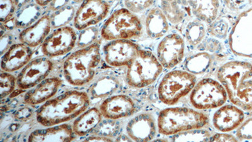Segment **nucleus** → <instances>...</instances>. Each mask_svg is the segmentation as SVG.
Returning a JSON list of instances; mask_svg holds the SVG:
<instances>
[{
	"label": "nucleus",
	"instance_id": "4c0bfd02",
	"mask_svg": "<svg viewBox=\"0 0 252 142\" xmlns=\"http://www.w3.org/2000/svg\"><path fill=\"white\" fill-rule=\"evenodd\" d=\"M238 140L233 135L225 132L218 133L211 137L209 142H237Z\"/></svg>",
	"mask_w": 252,
	"mask_h": 142
},
{
	"label": "nucleus",
	"instance_id": "a18cd8bd",
	"mask_svg": "<svg viewBox=\"0 0 252 142\" xmlns=\"http://www.w3.org/2000/svg\"><path fill=\"white\" fill-rule=\"evenodd\" d=\"M117 141H123V142H127V141H132L131 139H130L129 136H126L125 135H121L120 137H118V139H116Z\"/></svg>",
	"mask_w": 252,
	"mask_h": 142
},
{
	"label": "nucleus",
	"instance_id": "4468645a",
	"mask_svg": "<svg viewBox=\"0 0 252 142\" xmlns=\"http://www.w3.org/2000/svg\"><path fill=\"white\" fill-rule=\"evenodd\" d=\"M185 55V41L177 33L164 36L157 49V57L162 66L172 69L180 64Z\"/></svg>",
	"mask_w": 252,
	"mask_h": 142
},
{
	"label": "nucleus",
	"instance_id": "4be33fe9",
	"mask_svg": "<svg viewBox=\"0 0 252 142\" xmlns=\"http://www.w3.org/2000/svg\"><path fill=\"white\" fill-rule=\"evenodd\" d=\"M76 135L73 126L69 124L48 126L44 129L33 131L29 135V142H71L75 141Z\"/></svg>",
	"mask_w": 252,
	"mask_h": 142
},
{
	"label": "nucleus",
	"instance_id": "c85d7f7f",
	"mask_svg": "<svg viewBox=\"0 0 252 142\" xmlns=\"http://www.w3.org/2000/svg\"><path fill=\"white\" fill-rule=\"evenodd\" d=\"M211 136L209 131L199 128L171 135L169 140L172 142H209Z\"/></svg>",
	"mask_w": 252,
	"mask_h": 142
},
{
	"label": "nucleus",
	"instance_id": "423d86ee",
	"mask_svg": "<svg viewBox=\"0 0 252 142\" xmlns=\"http://www.w3.org/2000/svg\"><path fill=\"white\" fill-rule=\"evenodd\" d=\"M143 26L136 13L126 8L118 9L108 17L100 29V36L106 41L132 40L140 37Z\"/></svg>",
	"mask_w": 252,
	"mask_h": 142
},
{
	"label": "nucleus",
	"instance_id": "cd10ccee",
	"mask_svg": "<svg viewBox=\"0 0 252 142\" xmlns=\"http://www.w3.org/2000/svg\"><path fill=\"white\" fill-rule=\"evenodd\" d=\"M206 35L204 22L194 19L189 22L185 29L187 42L191 46H199L204 40Z\"/></svg>",
	"mask_w": 252,
	"mask_h": 142
},
{
	"label": "nucleus",
	"instance_id": "2f4dec72",
	"mask_svg": "<svg viewBox=\"0 0 252 142\" xmlns=\"http://www.w3.org/2000/svg\"><path fill=\"white\" fill-rule=\"evenodd\" d=\"M208 31L213 37L218 39H224L228 35L229 24L223 19L214 20L210 23Z\"/></svg>",
	"mask_w": 252,
	"mask_h": 142
},
{
	"label": "nucleus",
	"instance_id": "f3484780",
	"mask_svg": "<svg viewBox=\"0 0 252 142\" xmlns=\"http://www.w3.org/2000/svg\"><path fill=\"white\" fill-rule=\"evenodd\" d=\"M121 87L120 78L109 70L94 76L87 92L91 99H105L116 93Z\"/></svg>",
	"mask_w": 252,
	"mask_h": 142
},
{
	"label": "nucleus",
	"instance_id": "9b49d317",
	"mask_svg": "<svg viewBox=\"0 0 252 142\" xmlns=\"http://www.w3.org/2000/svg\"><path fill=\"white\" fill-rule=\"evenodd\" d=\"M110 11V4L105 0H84L76 10L74 28L81 31L96 26L106 19Z\"/></svg>",
	"mask_w": 252,
	"mask_h": 142
},
{
	"label": "nucleus",
	"instance_id": "9d476101",
	"mask_svg": "<svg viewBox=\"0 0 252 142\" xmlns=\"http://www.w3.org/2000/svg\"><path fill=\"white\" fill-rule=\"evenodd\" d=\"M77 39L76 29L71 26L53 29L42 44V53L51 59L62 57L75 48Z\"/></svg>",
	"mask_w": 252,
	"mask_h": 142
},
{
	"label": "nucleus",
	"instance_id": "6ab92c4d",
	"mask_svg": "<svg viewBox=\"0 0 252 142\" xmlns=\"http://www.w3.org/2000/svg\"><path fill=\"white\" fill-rule=\"evenodd\" d=\"M52 27L50 15L45 14L29 28L20 31L18 39L19 42L26 44L31 48L41 46L44 40L51 33Z\"/></svg>",
	"mask_w": 252,
	"mask_h": 142
},
{
	"label": "nucleus",
	"instance_id": "f8f14e48",
	"mask_svg": "<svg viewBox=\"0 0 252 142\" xmlns=\"http://www.w3.org/2000/svg\"><path fill=\"white\" fill-rule=\"evenodd\" d=\"M53 69L51 58L45 56L34 58L20 70L17 77V87L23 91L31 89L48 77Z\"/></svg>",
	"mask_w": 252,
	"mask_h": 142
},
{
	"label": "nucleus",
	"instance_id": "58836bf2",
	"mask_svg": "<svg viewBox=\"0 0 252 142\" xmlns=\"http://www.w3.org/2000/svg\"><path fill=\"white\" fill-rule=\"evenodd\" d=\"M71 0H53L47 6L46 10L51 13L55 12L71 3Z\"/></svg>",
	"mask_w": 252,
	"mask_h": 142
},
{
	"label": "nucleus",
	"instance_id": "aec40b11",
	"mask_svg": "<svg viewBox=\"0 0 252 142\" xmlns=\"http://www.w3.org/2000/svg\"><path fill=\"white\" fill-rule=\"evenodd\" d=\"M244 111L234 105L222 106L213 117L214 127L220 132H230L238 128L244 120Z\"/></svg>",
	"mask_w": 252,
	"mask_h": 142
},
{
	"label": "nucleus",
	"instance_id": "ddd939ff",
	"mask_svg": "<svg viewBox=\"0 0 252 142\" xmlns=\"http://www.w3.org/2000/svg\"><path fill=\"white\" fill-rule=\"evenodd\" d=\"M139 49L138 45L131 40H110L103 47V58L111 68L127 67L138 55Z\"/></svg>",
	"mask_w": 252,
	"mask_h": 142
},
{
	"label": "nucleus",
	"instance_id": "c9c22d12",
	"mask_svg": "<svg viewBox=\"0 0 252 142\" xmlns=\"http://www.w3.org/2000/svg\"><path fill=\"white\" fill-rule=\"evenodd\" d=\"M11 32H6L3 35L0 36V52L1 56L8 50L13 44H15L13 36Z\"/></svg>",
	"mask_w": 252,
	"mask_h": 142
},
{
	"label": "nucleus",
	"instance_id": "e433bc0d",
	"mask_svg": "<svg viewBox=\"0 0 252 142\" xmlns=\"http://www.w3.org/2000/svg\"><path fill=\"white\" fill-rule=\"evenodd\" d=\"M220 43L217 40L210 39L202 41L197 47V49L201 51H209L215 53L218 51L220 49Z\"/></svg>",
	"mask_w": 252,
	"mask_h": 142
},
{
	"label": "nucleus",
	"instance_id": "de8ad7c7",
	"mask_svg": "<svg viewBox=\"0 0 252 142\" xmlns=\"http://www.w3.org/2000/svg\"><path fill=\"white\" fill-rule=\"evenodd\" d=\"M105 1H108V2H109V1H114V0H105Z\"/></svg>",
	"mask_w": 252,
	"mask_h": 142
},
{
	"label": "nucleus",
	"instance_id": "bb28decb",
	"mask_svg": "<svg viewBox=\"0 0 252 142\" xmlns=\"http://www.w3.org/2000/svg\"><path fill=\"white\" fill-rule=\"evenodd\" d=\"M77 4L70 3L64 7L60 9L55 12L51 13L50 17L53 29L62 28L73 22L76 10L78 8Z\"/></svg>",
	"mask_w": 252,
	"mask_h": 142
},
{
	"label": "nucleus",
	"instance_id": "49530a36",
	"mask_svg": "<svg viewBox=\"0 0 252 142\" xmlns=\"http://www.w3.org/2000/svg\"><path fill=\"white\" fill-rule=\"evenodd\" d=\"M83 1H84V0H71V1L73 2V3L77 4H80Z\"/></svg>",
	"mask_w": 252,
	"mask_h": 142
},
{
	"label": "nucleus",
	"instance_id": "7c9ffc66",
	"mask_svg": "<svg viewBox=\"0 0 252 142\" xmlns=\"http://www.w3.org/2000/svg\"><path fill=\"white\" fill-rule=\"evenodd\" d=\"M17 86V78L10 72L1 71L0 73V92L1 99L6 98L15 91Z\"/></svg>",
	"mask_w": 252,
	"mask_h": 142
},
{
	"label": "nucleus",
	"instance_id": "473e14b6",
	"mask_svg": "<svg viewBox=\"0 0 252 142\" xmlns=\"http://www.w3.org/2000/svg\"><path fill=\"white\" fill-rule=\"evenodd\" d=\"M17 8L13 0H0V22L1 23L14 17Z\"/></svg>",
	"mask_w": 252,
	"mask_h": 142
},
{
	"label": "nucleus",
	"instance_id": "393cba45",
	"mask_svg": "<svg viewBox=\"0 0 252 142\" xmlns=\"http://www.w3.org/2000/svg\"><path fill=\"white\" fill-rule=\"evenodd\" d=\"M43 8L36 2L32 1L17 11L15 15L16 26L23 30L35 24L42 17Z\"/></svg>",
	"mask_w": 252,
	"mask_h": 142
},
{
	"label": "nucleus",
	"instance_id": "5701e85b",
	"mask_svg": "<svg viewBox=\"0 0 252 142\" xmlns=\"http://www.w3.org/2000/svg\"><path fill=\"white\" fill-rule=\"evenodd\" d=\"M162 9L155 7L150 9L145 18L146 34L152 39L164 37L169 31V23Z\"/></svg>",
	"mask_w": 252,
	"mask_h": 142
},
{
	"label": "nucleus",
	"instance_id": "f704fd0d",
	"mask_svg": "<svg viewBox=\"0 0 252 142\" xmlns=\"http://www.w3.org/2000/svg\"><path fill=\"white\" fill-rule=\"evenodd\" d=\"M236 135L238 141L252 140V118L247 119L238 126Z\"/></svg>",
	"mask_w": 252,
	"mask_h": 142
},
{
	"label": "nucleus",
	"instance_id": "a878e982",
	"mask_svg": "<svg viewBox=\"0 0 252 142\" xmlns=\"http://www.w3.org/2000/svg\"><path fill=\"white\" fill-rule=\"evenodd\" d=\"M211 63V55L206 51H201L190 56L186 61L185 67L187 71L193 75H202L208 71Z\"/></svg>",
	"mask_w": 252,
	"mask_h": 142
},
{
	"label": "nucleus",
	"instance_id": "39448f33",
	"mask_svg": "<svg viewBox=\"0 0 252 142\" xmlns=\"http://www.w3.org/2000/svg\"><path fill=\"white\" fill-rule=\"evenodd\" d=\"M208 115L191 108L168 107L161 110L158 117L157 126L159 134L165 136L186 131L203 128L208 125Z\"/></svg>",
	"mask_w": 252,
	"mask_h": 142
},
{
	"label": "nucleus",
	"instance_id": "37998d69",
	"mask_svg": "<svg viewBox=\"0 0 252 142\" xmlns=\"http://www.w3.org/2000/svg\"><path fill=\"white\" fill-rule=\"evenodd\" d=\"M33 0H13L16 5V7L17 8V10L23 7L26 4L30 3Z\"/></svg>",
	"mask_w": 252,
	"mask_h": 142
},
{
	"label": "nucleus",
	"instance_id": "a19ab883",
	"mask_svg": "<svg viewBox=\"0 0 252 142\" xmlns=\"http://www.w3.org/2000/svg\"><path fill=\"white\" fill-rule=\"evenodd\" d=\"M85 142H112L113 140L109 137L102 136V135L94 134L92 136L88 137L85 139Z\"/></svg>",
	"mask_w": 252,
	"mask_h": 142
},
{
	"label": "nucleus",
	"instance_id": "6e6552de",
	"mask_svg": "<svg viewBox=\"0 0 252 142\" xmlns=\"http://www.w3.org/2000/svg\"><path fill=\"white\" fill-rule=\"evenodd\" d=\"M196 83V76L188 71L177 70L168 72L158 89L159 100L165 105H174L190 93Z\"/></svg>",
	"mask_w": 252,
	"mask_h": 142
},
{
	"label": "nucleus",
	"instance_id": "1a4fd4ad",
	"mask_svg": "<svg viewBox=\"0 0 252 142\" xmlns=\"http://www.w3.org/2000/svg\"><path fill=\"white\" fill-rule=\"evenodd\" d=\"M223 85L213 78L202 79L190 92V103L195 109H216L223 106L228 99Z\"/></svg>",
	"mask_w": 252,
	"mask_h": 142
},
{
	"label": "nucleus",
	"instance_id": "a211bd4d",
	"mask_svg": "<svg viewBox=\"0 0 252 142\" xmlns=\"http://www.w3.org/2000/svg\"><path fill=\"white\" fill-rule=\"evenodd\" d=\"M32 48L22 42L13 44L1 56V71L13 73L20 71L32 60Z\"/></svg>",
	"mask_w": 252,
	"mask_h": 142
},
{
	"label": "nucleus",
	"instance_id": "c756f323",
	"mask_svg": "<svg viewBox=\"0 0 252 142\" xmlns=\"http://www.w3.org/2000/svg\"><path fill=\"white\" fill-rule=\"evenodd\" d=\"M99 35H100V30L95 26L83 29L78 36L76 46L80 49L91 46L98 41Z\"/></svg>",
	"mask_w": 252,
	"mask_h": 142
},
{
	"label": "nucleus",
	"instance_id": "72a5a7b5",
	"mask_svg": "<svg viewBox=\"0 0 252 142\" xmlns=\"http://www.w3.org/2000/svg\"><path fill=\"white\" fill-rule=\"evenodd\" d=\"M154 0H124L125 8L134 13L144 12L154 3Z\"/></svg>",
	"mask_w": 252,
	"mask_h": 142
},
{
	"label": "nucleus",
	"instance_id": "412c9836",
	"mask_svg": "<svg viewBox=\"0 0 252 142\" xmlns=\"http://www.w3.org/2000/svg\"><path fill=\"white\" fill-rule=\"evenodd\" d=\"M62 85L59 77L47 78L25 94L24 103L29 106L43 105L57 94Z\"/></svg>",
	"mask_w": 252,
	"mask_h": 142
},
{
	"label": "nucleus",
	"instance_id": "f257e3e1",
	"mask_svg": "<svg viewBox=\"0 0 252 142\" xmlns=\"http://www.w3.org/2000/svg\"><path fill=\"white\" fill-rule=\"evenodd\" d=\"M91 100L87 92H65L44 103L36 111V119L45 127L66 123L89 109Z\"/></svg>",
	"mask_w": 252,
	"mask_h": 142
},
{
	"label": "nucleus",
	"instance_id": "0eeeda50",
	"mask_svg": "<svg viewBox=\"0 0 252 142\" xmlns=\"http://www.w3.org/2000/svg\"><path fill=\"white\" fill-rule=\"evenodd\" d=\"M163 70V66L154 53L140 49L127 67L126 80L130 87L141 89L154 83Z\"/></svg>",
	"mask_w": 252,
	"mask_h": 142
},
{
	"label": "nucleus",
	"instance_id": "c03bdc74",
	"mask_svg": "<svg viewBox=\"0 0 252 142\" xmlns=\"http://www.w3.org/2000/svg\"><path fill=\"white\" fill-rule=\"evenodd\" d=\"M42 8H46L53 0H34Z\"/></svg>",
	"mask_w": 252,
	"mask_h": 142
},
{
	"label": "nucleus",
	"instance_id": "20e7f679",
	"mask_svg": "<svg viewBox=\"0 0 252 142\" xmlns=\"http://www.w3.org/2000/svg\"><path fill=\"white\" fill-rule=\"evenodd\" d=\"M161 9L172 24L195 18L210 24L217 19L219 0H161Z\"/></svg>",
	"mask_w": 252,
	"mask_h": 142
},
{
	"label": "nucleus",
	"instance_id": "7ed1b4c3",
	"mask_svg": "<svg viewBox=\"0 0 252 142\" xmlns=\"http://www.w3.org/2000/svg\"><path fill=\"white\" fill-rule=\"evenodd\" d=\"M100 46L98 40L67 56L63 62V73L67 83L73 86L83 87L92 82L102 61Z\"/></svg>",
	"mask_w": 252,
	"mask_h": 142
},
{
	"label": "nucleus",
	"instance_id": "ea45409f",
	"mask_svg": "<svg viewBox=\"0 0 252 142\" xmlns=\"http://www.w3.org/2000/svg\"><path fill=\"white\" fill-rule=\"evenodd\" d=\"M32 110L29 107L20 108L15 114V118L18 120L24 121L30 118L32 115Z\"/></svg>",
	"mask_w": 252,
	"mask_h": 142
},
{
	"label": "nucleus",
	"instance_id": "f03ea898",
	"mask_svg": "<svg viewBox=\"0 0 252 142\" xmlns=\"http://www.w3.org/2000/svg\"><path fill=\"white\" fill-rule=\"evenodd\" d=\"M252 65L230 61L218 69V81L226 89L229 100L240 109L252 110Z\"/></svg>",
	"mask_w": 252,
	"mask_h": 142
},
{
	"label": "nucleus",
	"instance_id": "b1692460",
	"mask_svg": "<svg viewBox=\"0 0 252 142\" xmlns=\"http://www.w3.org/2000/svg\"><path fill=\"white\" fill-rule=\"evenodd\" d=\"M103 117L97 107L88 109L75 119L73 130L76 136L85 137L91 134L102 121Z\"/></svg>",
	"mask_w": 252,
	"mask_h": 142
},
{
	"label": "nucleus",
	"instance_id": "2eb2a0df",
	"mask_svg": "<svg viewBox=\"0 0 252 142\" xmlns=\"http://www.w3.org/2000/svg\"><path fill=\"white\" fill-rule=\"evenodd\" d=\"M98 108L103 118L116 121L132 116L136 105L130 97L118 94L105 99Z\"/></svg>",
	"mask_w": 252,
	"mask_h": 142
},
{
	"label": "nucleus",
	"instance_id": "dca6fc26",
	"mask_svg": "<svg viewBox=\"0 0 252 142\" xmlns=\"http://www.w3.org/2000/svg\"><path fill=\"white\" fill-rule=\"evenodd\" d=\"M154 116L149 112H142L130 119L126 126V133L132 141L150 142L157 132Z\"/></svg>",
	"mask_w": 252,
	"mask_h": 142
},
{
	"label": "nucleus",
	"instance_id": "79ce46f5",
	"mask_svg": "<svg viewBox=\"0 0 252 142\" xmlns=\"http://www.w3.org/2000/svg\"><path fill=\"white\" fill-rule=\"evenodd\" d=\"M15 17V16H14ZM13 17L11 19L6 20V21L1 23L5 28L6 30L8 32H12L15 31V29H17V26H16L15 17Z\"/></svg>",
	"mask_w": 252,
	"mask_h": 142
}]
</instances>
